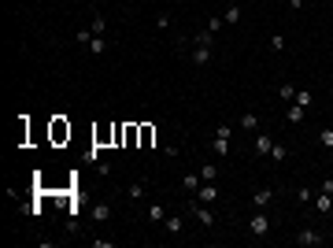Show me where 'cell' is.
Here are the masks:
<instances>
[{"label":"cell","instance_id":"obj_32","mask_svg":"<svg viewBox=\"0 0 333 248\" xmlns=\"http://www.w3.org/2000/svg\"><path fill=\"white\" fill-rule=\"evenodd\" d=\"M285 4H289L292 11H304V0H285Z\"/></svg>","mask_w":333,"mask_h":248},{"label":"cell","instance_id":"obj_1","mask_svg":"<svg viewBox=\"0 0 333 248\" xmlns=\"http://www.w3.org/2000/svg\"><path fill=\"white\" fill-rule=\"evenodd\" d=\"M322 241H326V237H322L318 230H311V226H304V230L296 233V245H300V248H315V245H322Z\"/></svg>","mask_w":333,"mask_h":248},{"label":"cell","instance_id":"obj_14","mask_svg":"<svg viewBox=\"0 0 333 248\" xmlns=\"http://www.w3.org/2000/svg\"><path fill=\"white\" fill-rule=\"evenodd\" d=\"M211 41H215V33H211L208 26H204V30H196V37H192V45H208V49H211Z\"/></svg>","mask_w":333,"mask_h":248},{"label":"cell","instance_id":"obj_3","mask_svg":"<svg viewBox=\"0 0 333 248\" xmlns=\"http://www.w3.org/2000/svg\"><path fill=\"white\" fill-rule=\"evenodd\" d=\"M270 149H274V141H270V133L256 130V145H252V152H256V156H270Z\"/></svg>","mask_w":333,"mask_h":248},{"label":"cell","instance_id":"obj_16","mask_svg":"<svg viewBox=\"0 0 333 248\" xmlns=\"http://www.w3.org/2000/svg\"><path fill=\"white\" fill-rule=\"evenodd\" d=\"M89 30L96 33V37H104V30H108V19H104V15L96 11V15H93V26H89Z\"/></svg>","mask_w":333,"mask_h":248},{"label":"cell","instance_id":"obj_31","mask_svg":"<svg viewBox=\"0 0 333 248\" xmlns=\"http://www.w3.org/2000/svg\"><path fill=\"white\" fill-rule=\"evenodd\" d=\"M166 26H170V15H166V11H163V15H156V30H166Z\"/></svg>","mask_w":333,"mask_h":248},{"label":"cell","instance_id":"obj_12","mask_svg":"<svg viewBox=\"0 0 333 248\" xmlns=\"http://www.w3.org/2000/svg\"><path fill=\"white\" fill-rule=\"evenodd\" d=\"M200 185H204V178H200V174H185V178H182V189H185V193H196Z\"/></svg>","mask_w":333,"mask_h":248},{"label":"cell","instance_id":"obj_4","mask_svg":"<svg viewBox=\"0 0 333 248\" xmlns=\"http://www.w3.org/2000/svg\"><path fill=\"white\" fill-rule=\"evenodd\" d=\"M189 63H192V67H208V63H211V49H208V45H192Z\"/></svg>","mask_w":333,"mask_h":248},{"label":"cell","instance_id":"obj_5","mask_svg":"<svg viewBox=\"0 0 333 248\" xmlns=\"http://www.w3.org/2000/svg\"><path fill=\"white\" fill-rule=\"evenodd\" d=\"M196 200H200V204H215V200H218V185L215 182H204L196 189Z\"/></svg>","mask_w":333,"mask_h":248},{"label":"cell","instance_id":"obj_18","mask_svg":"<svg viewBox=\"0 0 333 248\" xmlns=\"http://www.w3.org/2000/svg\"><path fill=\"white\" fill-rule=\"evenodd\" d=\"M93 219H96V223H108V219H111V207L108 204H96V207H93Z\"/></svg>","mask_w":333,"mask_h":248},{"label":"cell","instance_id":"obj_29","mask_svg":"<svg viewBox=\"0 0 333 248\" xmlns=\"http://www.w3.org/2000/svg\"><path fill=\"white\" fill-rule=\"evenodd\" d=\"M270 49H274V52L285 49V37H282V33H274V37H270Z\"/></svg>","mask_w":333,"mask_h":248},{"label":"cell","instance_id":"obj_22","mask_svg":"<svg viewBox=\"0 0 333 248\" xmlns=\"http://www.w3.org/2000/svg\"><path fill=\"white\" fill-rule=\"evenodd\" d=\"M270 159H274V163H285V159H289V149H282V145H274V149H270Z\"/></svg>","mask_w":333,"mask_h":248},{"label":"cell","instance_id":"obj_15","mask_svg":"<svg viewBox=\"0 0 333 248\" xmlns=\"http://www.w3.org/2000/svg\"><path fill=\"white\" fill-rule=\"evenodd\" d=\"M89 52H93V56H104V52H108V41L93 33V41H89Z\"/></svg>","mask_w":333,"mask_h":248},{"label":"cell","instance_id":"obj_2","mask_svg":"<svg viewBox=\"0 0 333 248\" xmlns=\"http://www.w3.org/2000/svg\"><path fill=\"white\" fill-rule=\"evenodd\" d=\"M189 211H192V219H196L200 226H208V230L215 226V215H211V211H208L204 204H200V200H192V204H189Z\"/></svg>","mask_w":333,"mask_h":248},{"label":"cell","instance_id":"obj_11","mask_svg":"<svg viewBox=\"0 0 333 248\" xmlns=\"http://www.w3.org/2000/svg\"><path fill=\"white\" fill-rule=\"evenodd\" d=\"M163 226H166V233H182V230H185V219H182V215H166Z\"/></svg>","mask_w":333,"mask_h":248},{"label":"cell","instance_id":"obj_17","mask_svg":"<svg viewBox=\"0 0 333 248\" xmlns=\"http://www.w3.org/2000/svg\"><path fill=\"white\" fill-rule=\"evenodd\" d=\"M144 215H148V223H163L166 219V207H159V204H152L148 211H144Z\"/></svg>","mask_w":333,"mask_h":248},{"label":"cell","instance_id":"obj_27","mask_svg":"<svg viewBox=\"0 0 333 248\" xmlns=\"http://www.w3.org/2000/svg\"><path fill=\"white\" fill-rule=\"evenodd\" d=\"M144 197V182H133L130 185V200H141Z\"/></svg>","mask_w":333,"mask_h":248},{"label":"cell","instance_id":"obj_25","mask_svg":"<svg viewBox=\"0 0 333 248\" xmlns=\"http://www.w3.org/2000/svg\"><path fill=\"white\" fill-rule=\"evenodd\" d=\"M152 141H156V130H152V126H141V145H144V149H148Z\"/></svg>","mask_w":333,"mask_h":248},{"label":"cell","instance_id":"obj_23","mask_svg":"<svg viewBox=\"0 0 333 248\" xmlns=\"http://www.w3.org/2000/svg\"><path fill=\"white\" fill-rule=\"evenodd\" d=\"M241 126H244V130H248V133H256V130H259V119H256V115H252V111H248V115L241 119Z\"/></svg>","mask_w":333,"mask_h":248},{"label":"cell","instance_id":"obj_19","mask_svg":"<svg viewBox=\"0 0 333 248\" xmlns=\"http://www.w3.org/2000/svg\"><path fill=\"white\" fill-rule=\"evenodd\" d=\"M222 23H241V8H237V4H230V8H226V15H222Z\"/></svg>","mask_w":333,"mask_h":248},{"label":"cell","instance_id":"obj_13","mask_svg":"<svg viewBox=\"0 0 333 248\" xmlns=\"http://www.w3.org/2000/svg\"><path fill=\"white\" fill-rule=\"evenodd\" d=\"M285 123H304V108H300V104H289V111H285Z\"/></svg>","mask_w":333,"mask_h":248},{"label":"cell","instance_id":"obj_6","mask_svg":"<svg viewBox=\"0 0 333 248\" xmlns=\"http://www.w3.org/2000/svg\"><path fill=\"white\" fill-rule=\"evenodd\" d=\"M311 207H315L318 215H330V211H333V193H326V189H322L315 200H311Z\"/></svg>","mask_w":333,"mask_h":248},{"label":"cell","instance_id":"obj_10","mask_svg":"<svg viewBox=\"0 0 333 248\" xmlns=\"http://www.w3.org/2000/svg\"><path fill=\"white\" fill-rule=\"evenodd\" d=\"M270 200H274V189H256V193H252V204H256V207H266Z\"/></svg>","mask_w":333,"mask_h":248},{"label":"cell","instance_id":"obj_9","mask_svg":"<svg viewBox=\"0 0 333 248\" xmlns=\"http://www.w3.org/2000/svg\"><path fill=\"white\" fill-rule=\"evenodd\" d=\"M211 149H215V156H230V137H218V133H215V137H211Z\"/></svg>","mask_w":333,"mask_h":248},{"label":"cell","instance_id":"obj_28","mask_svg":"<svg viewBox=\"0 0 333 248\" xmlns=\"http://www.w3.org/2000/svg\"><path fill=\"white\" fill-rule=\"evenodd\" d=\"M222 26H226V23H222V15H211V19H208V30H211V33L222 30Z\"/></svg>","mask_w":333,"mask_h":248},{"label":"cell","instance_id":"obj_26","mask_svg":"<svg viewBox=\"0 0 333 248\" xmlns=\"http://www.w3.org/2000/svg\"><path fill=\"white\" fill-rule=\"evenodd\" d=\"M278 97H282V100H292V97H296V85H289V82H285L282 89H278Z\"/></svg>","mask_w":333,"mask_h":248},{"label":"cell","instance_id":"obj_20","mask_svg":"<svg viewBox=\"0 0 333 248\" xmlns=\"http://www.w3.org/2000/svg\"><path fill=\"white\" fill-rule=\"evenodd\" d=\"M318 145H322V149H333V130H330V126L318 130Z\"/></svg>","mask_w":333,"mask_h":248},{"label":"cell","instance_id":"obj_7","mask_svg":"<svg viewBox=\"0 0 333 248\" xmlns=\"http://www.w3.org/2000/svg\"><path fill=\"white\" fill-rule=\"evenodd\" d=\"M248 230H252V233H256V237H263V233H266V230H270V219H266V215H263V211H259V215H252V223H248Z\"/></svg>","mask_w":333,"mask_h":248},{"label":"cell","instance_id":"obj_21","mask_svg":"<svg viewBox=\"0 0 333 248\" xmlns=\"http://www.w3.org/2000/svg\"><path fill=\"white\" fill-rule=\"evenodd\" d=\"M200 178H204V182H215V178H218L215 163H204V167H200Z\"/></svg>","mask_w":333,"mask_h":248},{"label":"cell","instance_id":"obj_30","mask_svg":"<svg viewBox=\"0 0 333 248\" xmlns=\"http://www.w3.org/2000/svg\"><path fill=\"white\" fill-rule=\"evenodd\" d=\"M74 37H78V45H89V41H93V30H78Z\"/></svg>","mask_w":333,"mask_h":248},{"label":"cell","instance_id":"obj_8","mask_svg":"<svg viewBox=\"0 0 333 248\" xmlns=\"http://www.w3.org/2000/svg\"><path fill=\"white\" fill-rule=\"evenodd\" d=\"M292 104H300V108L308 111L311 104H315V93H311V89H296V97H292Z\"/></svg>","mask_w":333,"mask_h":248},{"label":"cell","instance_id":"obj_24","mask_svg":"<svg viewBox=\"0 0 333 248\" xmlns=\"http://www.w3.org/2000/svg\"><path fill=\"white\" fill-rule=\"evenodd\" d=\"M296 200H300V204H304V207H308L311 200H315V193H311L308 185H304V189H296Z\"/></svg>","mask_w":333,"mask_h":248}]
</instances>
